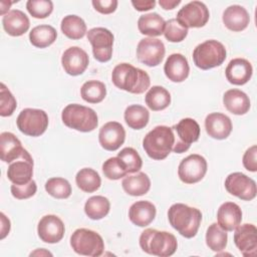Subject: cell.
I'll use <instances>...</instances> for the list:
<instances>
[{"label":"cell","mask_w":257,"mask_h":257,"mask_svg":"<svg viewBox=\"0 0 257 257\" xmlns=\"http://www.w3.org/2000/svg\"><path fill=\"white\" fill-rule=\"evenodd\" d=\"M145 101L152 110H163L170 105L171 94L165 87L161 85H154L146 93Z\"/></svg>","instance_id":"32"},{"label":"cell","mask_w":257,"mask_h":257,"mask_svg":"<svg viewBox=\"0 0 257 257\" xmlns=\"http://www.w3.org/2000/svg\"><path fill=\"white\" fill-rule=\"evenodd\" d=\"M164 72L173 82L184 81L190 72V66L187 58L181 53L171 54L165 62Z\"/></svg>","instance_id":"22"},{"label":"cell","mask_w":257,"mask_h":257,"mask_svg":"<svg viewBox=\"0 0 257 257\" xmlns=\"http://www.w3.org/2000/svg\"><path fill=\"white\" fill-rule=\"evenodd\" d=\"M102 172L109 180H118L128 174L126 166L118 157H112L104 161L102 164Z\"/></svg>","instance_id":"40"},{"label":"cell","mask_w":257,"mask_h":257,"mask_svg":"<svg viewBox=\"0 0 257 257\" xmlns=\"http://www.w3.org/2000/svg\"><path fill=\"white\" fill-rule=\"evenodd\" d=\"M32 175L33 159L25 150L19 159L10 163L7 170V177L13 184L23 185L32 180Z\"/></svg>","instance_id":"18"},{"label":"cell","mask_w":257,"mask_h":257,"mask_svg":"<svg viewBox=\"0 0 257 257\" xmlns=\"http://www.w3.org/2000/svg\"><path fill=\"white\" fill-rule=\"evenodd\" d=\"M132 5L135 7L136 10L138 11H148L152 8L155 7L156 1L155 0H133Z\"/></svg>","instance_id":"48"},{"label":"cell","mask_w":257,"mask_h":257,"mask_svg":"<svg viewBox=\"0 0 257 257\" xmlns=\"http://www.w3.org/2000/svg\"><path fill=\"white\" fill-rule=\"evenodd\" d=\"M227 192L241 200L251 201L256 197V183L241 172H234L228 175L225 180Z\"/></svg>","instance_id":"13"},{"label":"cell","mask_w":257,"mask_h":257,"mask_svg":"<svg viewBox=\"0 0 257 257\" xmlns=\"http://www.w3.org/2000/svg\"><path fill=\"white\" fill-rule=\"evenodd\" d=\"M89 63L88 54L78 46L67 48L61 57V64L64 71L72 76L82 74Z\"/></svg>","instance_id":"17"},{"label":"cell","mask_w":257,"mask_h":257,"mask_svg":"<svg viewBox=\"0 0 257 257\" xmlns=\"http://www.w3.org/2000/svg\"><path fill=\"white\" fill-rule=\"evenodd\" d=\"M47 113L38 108H24L17 116L18 130L29 137L41 136L48 126Z\"/></svg>","instance_id":"8"},{"label":"cell","mask_w":257,"mask_h":257,"mask_svg":"<svg viewBox=\"0 0 257 257\" xmlns=\"http://www.w3.org/2000/svg\"><path fill=\"white\" fill-rule=\"evenodd\" d=\"M222 20L229 30L238 32L244 30L248 26L250 16L243 6L231 5L224 10Z\"/></svg>","instance_id":"25"},{"label":"cell","mask_w":257,"mask_h":257,"mask_svg":"<svg viewBox=\"0 0 257 257\" xmlns=\"http://www.w3.org/2000/svg\"><path fill=\"white\" fill-rule=\"evenodd\" d=\"M164 35L170 42H181L188 35V28L182 26L176 18L166 21Z\"/></svg>","instance_id":"42"},{"label":"cell","mask_w":257,"mask_h":257,"mask_svg":"<svg viewBox=\"0 0 257 257\" xmlns=\"http://www.w3.org/2000/svg\"><path fill=\"white\" fill-rule=\"evenodd\" d=\"M209 18V9L203 2L191 1L179 10L176 19L186 28H200L207 24Z\"/></svg>","instance_id":"11"},{"label":"cell","mask_w":257,"mask_h":257,"mask_svg":"<svg viewBox=\"0 0 257 257\" xmlns=\"http://www.w3.org/2000/svg\"><path fill=\"white\" fill-rule=\"evenodd\" d=\"M65 232V227L62 220L55 215L43 216L37 225L38 237L41 241L49 244L59 242Z\"/></svg>","instance_id":"16"},{"label":"cell","mask_w":257,"mask_h":257,"mask_svg":"<svg viewBox=\"0 0 257 257\" xmlns=\"http://www.w3.org/2000/svg\"><path fill=\"white\" fill-rule=\"evenodd\" d=\"M61 119L69 128L82 133L91 132L98 124L96 112L92 108L78 103L67 104L62 110Z\"/></svg>","instance_id":"5"},{"label":"cell","mask_w":257,"mask_h":257,"mask_svg":"<svg viewBox=\"0 0 257 257\" xmlns=\"http://www.w3.org/2000/svg\"><path fill=\"white\" fill-rule=\"evenodd\" d=\"M92 6L101 14H110L115 11L118 2L116 0H93Z\"/></svg>","instance_id":"47"},{"label":"cell","mask_w":257,"mask_h":257,"mask_svg":"<svg viewBox=\"0 0 257 257\" xmlns=\"http://www.w3.org/2000/svg\"><path fill=\"white\" fill-rule=\"evenodd\" d=\"M87 40L92 46L94 58L99 62H107L112 55L113 34L104 27H94L88 30Z\"/></svg>","instance_id":"10"},{"label":"cell","mask_w":257,"mask_h":257,"mask_svg":"<svg viewBox=\"0 0 257 257\" xmlns=\"http://www.w3.org/2000/svg\"><path fill=\"white\" fill-rule=\"evenodd\" d=\"M207 161L198 154H192L183 159L178 168V176L185 184L200 182L207 173Z\"/></svg>","instance_id":"12"},{"label":"cell","mask_w":257,"mask_h":257,"mask_svg":"<svg viewBox=\"0 0 257 257\" xmlns=\"http://www.w3.org/2000/svg\"><path fill=\"white\" fill-rule=\"evenodd\" d=\"M252 73V65L245 58H234L230 60L225 69L227 80L235 85H243L247 83L250 80Z\"/></svg>","instance_id":"21"},{"label":"cell","mask_w":257,"mask_h":257,"mask_svg":"<svg viewBox=\"0 0 257 257\" xmlns=\"http://www.w3.org/2000/svg\"><path fill=\"white\" fill-rule=\"evenodd\" d=\"M217 220L222 229L233 231L242 221V210L236 203L225 202L218 209Z\"/></svg>","instance_id":"23"},{"label":"cell","mask_w":257,"mask_h":257,"mask_svg":"<svg viewBox=\"0 0 257 257\" xmlns=\"http://www.w3.org/2000/svg\"><path fill=\"white\" fill-rule=\"evenodd\" d=\"M139 243L144 252L159 257L172 256L178 247L177 239L172 233L152 228L142 232Z\"/></svg>","instance_id":"3"},{"label":"cell","mask_w":257,"mask_h":257,"mask_svg":"<svg viewBox=\"0 0 257 257\" xmlns=\"http://www.w3.org/2000/svg\"><path fill=\"white\" fill-rule=\"evenodd\" d=\"M181 3V0H160L159 4L160 6L165 10H171L174 9L176 6H178Z\"/></svg>","instance_id":"50"},{"label":"cell","mask_w":257,"mask_h":257,"mask_svg":"<svg viewBox=\"0 0 257 257\" xmlns=\"http://www.w3.org/2000/svg\"><path fill=\"white\" fill-rule=\"evenodd\" d=\"M156 207L149 201H137L128 210V218L133 224L139 227L150 225L156 217Z\"/></svg>","instance_id":"26"},{"label":"cell","mask_w":257,"mask_h":257,"mask_svg":"<svg viewBox=\"0 0 257 257\" xmlns=\"http://www.w3.org/2000/svg\"><path fill=\"white\" fill-rule=\"evenodd\" d=\"M37 254H38V255H43V254H44V255H52L50 252H48V251H46V250H44V249H40V250L37 249L36 251L32 252L30 255L32 256V255H37Z\"/></svg>","instance_id":"51"},{"label":"cell","mask_w":257,"mask_h":257,"mask_svg":"<svg viewBox=\"0 0 257 257\" xmlns=\"http://www.w3.org/2000/svg\"><path fill=\"white\" fill-rule=\"evenodd\" d=\"M205 128L209 137L216 140H225L232 132V121L224 113L212 112L205 118Z\"/></svg>","instance_id":"20"},{"label":"cell","mask_w":257,"mask_h":257,"mask_svg":"<svg viewBox=\"0 0 257 257\" xmlns=\"http://www.w3.org/2000/svg\"><path fill=\"white\" fill-rule=\"evenodd\" d=\"M223 103L228 111L236 115H242L248 112L251 103L249 96L242 90L232 88L223 95Z\"/></svg>","instance_id":"28"},{"label":"cell","mask_w":257,"mask_h":257,"mask_svg":"<svg viewBox=\"0 0 257 257\" xmlns=\"http://www.w3.org/2000/svg\"><path fill=\"white\" fill-rule=\"evenodd\" d=\"M168 219L171 226L185 238H193L197 235L202 213L199 209L183 203L173 204L168 210Z\"/></svg>","instance_id":"2"},{"label":"cell","mask_w":257,"mask_h":257,"mask_svg":"<svg viewBox=\"0 0 257 257\" xmlns=\"http://www.w3.org/2000/svg\"><path fill=\"white\" fill-rule=\"evenodd\" d=\"M124 120L126 124L134 130H142L144 128L150 118V112L149 110L140 104H132L128 105L123 114Z\"/></svg>","instance_id":"33"},{"label":"cell","mask_w":257,"mask_h":257,"mask_svg":"<svg viewBox=\"0 0 257 257\" xmlns=\"http://www.w3.org/2000/svg\"><path fill=\"white\" fill-rule=\"evenodd\" d=\"M125 131L117 121H108L104 123L98 134V142L106 151H116L124 143Z\"/></svg>","instance_id":"19"},{"label":"cell","mask_w":257,"mask_h":257,"mask_svg":"<svg viewBox=\"0 0 257 257\" xmlns=\"http://www.w3.org/2000/svg\"><path fill=\"white\" fill-rule=\"evenodd\" d=\"M57 37L54 27L47 24H41L32 28L29 32L30 43L38 48H45L51 45Z\"/></svg>","instance_id":"31"},{"label":"cell","mask_w":257,"mask_h":257,"mask_svg":"<svg viewBox=\"0 0 257 257\" xmlns=\"http://www.w3.org/2000/svg\"><path fill=\"white\" fill-rule=\"evenodd\" d=\"M17 102L11 91L2 82L0 85V115L10 116L13 114Z\"/></svg>","instance_id":"44"},{"label":"cell","mask_w":257,"mask_h":257,"mask_svg":"<svg viewBox=\"0 0 257 257\" xmlns=\"http://www.w3.org/2000/svg\"><path fill=\"white\" fill-rule=\"evenodd\" d=\"M110 209V203L103 196H92L84 204V212L91 220L104 218Z\"/></svg>","instance_id":"36"},{"label":"cell","mask_w":257,"mask_h":257,"mask_svg":"<svg viewBox=\"0 0 257 257\" xmlns=\"http://www.w3.org/2000/svg\"><path fill=\"white\" fill-rule=\"evenodd\" d=\"M61 31L70 39H80L86 33L84 20L77 15H66L61 20Z\"/></svg>","instance_id":"35"},{"label":"cell","mask_w":257,"mask_h":257,"mask_svg":"<svg viewBox=\"0 0 257 257\" xmlns=\"http://www.w3.org/2000/svg\"><path fill=\"white\" fill-rule=\"evenodd\" d=\"M80 95L83 100L89 103H98L106 95V87L99 80L85 81L80 88Z\"/></svg>","instance_id":"37"},{"label":"cell","mask_w":257,"mask_h":257,"mask_svg":"<svg viewBox=\"0 0 257 257\" xmlns=\"http://www.w3.org/2000/svg\"><path fill=\"white\" fill-rule=\"evenodd\" d=\"M172 130L175 137L173 152L177 154L187 152L191 145L197 142L200 137V125L191 117L181 119L177 124L172 126Z\"/></svg>","instance_id":"9"},{"label":"cell","mask_w":257,"mask_h":257,"mask_svg":"<svg viewBox=\"0 0 257 257\" xmlns=\"http://www.w3.org/2000/svg\"><path fill=\"white\" fill-rule=\"evenodd\" d=\"M77 187L85 193H93L99 189L101 179L96 171L91 168L80 169L75 176Z\"/></svg>","instance_id":"34"},{"label":"cell","mask_w":257,"mask_h":257,"mask_svg":"<svg viewBox=\"0 0 257 257\" xmlns=\"http://www.w3.org/2000/svg\"><path fill=\"white\" fill-rule=\"evenodd\" d=\"M165 52L166 49L163 41L154 37L141 39L137 46L138 59L151 67L157 66L162 62Z\"/></svg>","instance_id":"14"},{"label":"cell","mask_w":257,"mask_h":257,"mask_svg":"<svg viewBox=\"0 0 257 257\" xmlns=\"http://www.w3.org/2000/svg\"><path fill=\"white\" fill-rule=\"evenodd\" d=\"M175 137L172 127L157 125L143 140V148L147 155L157 161L166 159L173 151Z\"/></svg>","instance_id":"4"},{"label":"cell","mask_w":257,"mask_h":257,"mask_svg":"<svg viewBox=\"0 0 257 257\" xmlns=\"http://www.w3.org/2000/svg\"><path fill=\"white\" fill-rule=\"evenodd\" d=\"M257 146L253 145L249 149L246 150V152L243 155V166L246 170L250 172H256L257 171Z\"/></svg>","instance_id":"46"},{"label":"cell","mask_w":257,"mask_h":257,"mask_svg":"<svg viewBox=\"0 0 257 257\" xmlns=\"http://www.w3.org/2000/svg\"><path fill=\"white\" fill-rule=\"evenodd\" d=\"M0 216H1V236H0V238L4 239L9 234L11 226H10L9 219L4 215V213H1Z\"/></svg>","instance_id":"49"},{"label":"cell","mask_w":257,"mask_h":257,"mask_svg":"<svg viewBox=\"0 0 257 257\" xmlns=\"http://www.w3.org/2000/svg\"><path fill=\"white\" fill-rule=\"evenodd\" d=\"M121 186L123 191L131 196H143L149 192L151 180L147 174L139 172L136 175H126L121 182Z\"/></svg>","instance_id":"29"},{"label":"cell","mask_w":257,"mask_h":257,"mask_svg":"<svg viewBox=\"0 0 257 257\" xmlns=\"http://www.w3.org/2000/svg\"><path fill=\"white\" fill-rule=\"evenodd\" d=\"M10 191L14 198L18 200H24L35 195L37 191V186L35 181L31 180L30 182L23 185H17V184L11 185Z\"/></svg>","instance_id":"45"},{"label":"cell","mask_w":257,"mask_h":257,"mask_svg":"<svg viewBox=\"0 0 257 257\" xmlns=\"http://www.w3.org/2000/svg\"><path fill=\"white\" fill-rule=\"evenodd\" d=\"M26 9L32 17L43 19L51 14L53 3L50 0H28Z\"/></svg>","instance_id":"43"},{"label":"cell","mask_w":257,"mask_h":257,"mask_svg":"<svg viewBox=\"0 0 257 257\" xmlns=\"http://www.w3.org/2000/svg\"><path fill=\"white\" fill-rule=\"evenodd\" d=\"M111 80L117 88L135 94L145 92L151 84L150 76L145 70L126 62L119 63L113 68Z\"/></svg>","instance_id":"1"},{"label":"cell","mask_w":257,"mask_h":257,"mask_svg":"<svg viewBox=\"0 0 257 257\" xmlns=\"http://www.w3.org/2000/svg\"><path fill=\"white\" fill-rule=\"evenodd\" d=\"M234 243L245 257H255L257 254V229L253 224L239 225L235 229Z\"/></svg>","instance_id":"15"},{"label":"cell","mask_w":257,"mask_h":257,"mask_svg":"<svg viewBox=\"0 0 257 257\" xmlns=\"http://www.w3.org/2000/svg\"><path fill=\"white\" fill-rule=\"evenodd\" d=\"M225 46L214 39L198 44L193 51V60L197 67L208 70L220 66L226 59Z\"/></svg>","instance_id":"6"},{"label":"cell","mask_w":257,"mask_h":257,"mask_svg":"<svg viewBox=\"0 0 257 257\" xmlns=\"http://www.w3.org/2000/svg\"><path fill=\"white\" fill-rule=\"evenodd\" d=\"M228 236L224 229H222L219 224H211L206 232V244L214 252H221L227 246Z\"/></svg>","instance_id":"38"},{"label":"cell","mask_w":257,"mask_h":257,"mask_svg":"<svg viewBox=\"0 0 257 257\" xmlns=\"http://www.w3.org/2000/svg\"><path fill=\"white\" fill-rule=\"evenodd\" d=\"M166 21L158 13H148L141 15L138 20V28L142 34L151 37L164 34Z\"/></svg>","instance_id":"30"},{"label":"cell","mask_w":257,"mask_h":257,"mask_svg":"<svg viewBox=\"0 0 257 257\" xmlns=\"http://www.w3.org/2000/svg\"><path fill=\"white\" fill-rule=\"evenodd\" d=\"M44 187L45 191L56 199H66L71 195V186L64 178H50L46 181Z\"/></svg>","instance_id":"39"},{"label":"cell","mask_w":257,"mask_h":257,"mask_svg":"<svg viewBox=\"0 0 257 257\" xmlns=\"http://www.w3.org/2000/svg\"><path fill=\"white\" fill-rule=\"evenodd\" d=\"M25 149L15 135L4 132L0 135V158L5 163H11L19 159Z\"/></svg>","instance_id":"27"},{"label":"cell","mask_w":257,"mask_h":257,"mask_svg":"<svg viewBox=\"0 0 257 257\" xmlns=\"http://www.w3.org/2000/svg\"><path fill=\"white\" fill-rule=\"evenodd\" d=\"M2 25L7 34L11 36H21L28 31L30 21L23 11L13 9L3 16Z\"/></svg>","instance_id":"24"},{"label":"cell","mask_w":257,"mask_h":257,"mask_svg":"<svg viewBox=\"0 0 257 257\" xmlns=\"http://www.w3.org/2000/svg\"><path fill=\"white\" fill-rule=\"evenodd\" d=\"M70 246L79 255L98 257L103 253L104 242L102 237L95 231L79 228L70 237Z\"/></svg>","instance_id":"7"},{"label":"cell","mask_w":257,"mask_h":257,"mask_svg":"<svg viewBox=\"0 0 257 257\" xmlns=\"http://www.w3.org/2000/svg\"><path fill=\"white\" fill-rule=\"evenodd\" d=\"M117 157L124 163L128 174L137 173L142 169L143 161L139 153L133 148H123L118 154Z\"/></svg>","instance_id":"41"}]
</instances>
